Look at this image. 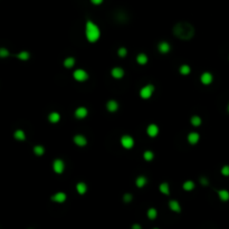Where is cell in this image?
<instances>
[{
	"instance_id": "obj_22",
	"label": "cell",
	"mask_w": 229,
	"mask_h": 229,
	"mask_svg": "<svg viewBox=\"0 0 229 229\" xmlns=\"http://www.w3.org/2000/svg\"><path fill=\"white\" fill-rule=\"evenodd\" d=\"M13 136H15V139H16L17 141H25V139H26V134H25V132H24L23 130H17V131L15 132Z\"/></svg>"
},
{
	"instance_id": "obj_28",
	"label": "cell",
	"mask_w": 229,
	"mask_h": 229,
	"mask_svg": "<svg viewBox=\"0 0 229 229\" xmlns=\"http://www.w3.org/2000/svg\"><path fill=\"white\" fill-rule=\"evenodd\" d=\"M179 72H180V74H182V75H188V74H190V72H191V69H190V66L189 65H181L180 68H179Z\"/></svg>"
},
{
	"instance_id": "obj_34",
	"label": "cell",
	"mask_w": 229,
	"mask_h": 229,
	"mask_svg": "<svg viewBox=\"0 0 229 229\" xmlns=\"http://www.w3.org/2000/svg\"><path fill=\"white\" fill-rule=\"evenodd\" d=\"M8 56H9V52H8V49L0 48V57L5 58V57H8Z\"/></svg>"
},
{
	"instance_id": "obj_27",
	"label": "cell",
	"mask_w": 229,
	"mask_h": 229,
	"mask_svg": "<svg viewBox=\"0 0 229 229\" xmlns=\"http://www.w3.org/2000/svg\"><path fill=\"white\" fill-rule=\"evenodd\" d=\"M34 153L36 155H43L45 153V147L43 145H35L34 147Z\"/></svg>"
},
{
	"instance_id": "obj_12",
	"label": "cell",
	"mask_w": 229,
	"mask_h": 229,
	"mask_svg": "<svg viewBox=\"0 0 229 229\" xmlns=\"http://www.w3.org/2000/svg\"><path fill=\"white\" fill-rule=\"evenodd\" d=\"M147 135H149V136H151V137L157 136L158 133H159V128H158V125L150 124L147 129Z\"/></svg>"
},
{
	"instance_id": "obj_25",
	"label": "cell",
	"mask_w": 229,
	"mask_h": 229,
	"mask_svg": "<svg viewBox=\"0 0 229 229\" xmlns=\"http://www.w3.org/2000/svg\"><path fill=\"white\" fill-rule=\"evenodd\" d=\"M74 65H75V58L74 57H67L64 60V66L66 68H72Z\"/></svg>"
},
{
	"instance_id": "obj_11",
	"label": "cell",
	"mask_w": 229,
	"mask_h": 229,
	"mask_svg": "<svg viewBox=\"0 0 229 229\" xmlns=\"http://www.w3.org/2000/svg\"><path fill=\"white\" fill-rule=\"evenodd\" d=\"M213 75L208 72L203 73L202 75L200 76V81H201V83H202L203 85H209L210 83L213 82Z\"/></svg>"
},
{
	"instance_id": "obj_18",
	"label": "cell",
	"mask_w": 229,
	"mask_h": 229,
	"mask_svg": "<svg viewBox=\"0 0 229 229\" xmlns=\"http://www.w3.org/2000/svg\"><path fill=\"white\" fill-rule=\"evenodd\" d=\"M48 120L50 123H57L60 120V115L57 112H52L50 114L48 115Z\"/></svg>"
},
{
	"instance_id": "obj_39",
	"label": "cell",
	"mask_w": 229,
	"mask_h": 229,
	"mask_svg": "<svg viewBox=\"0 0 229 229\" xmlns=\"http://www.w3.org/2000/svg\"><path fill=\"white\" fill-rule=\"evenodd\" d=\"M228 112H229V104H228Z\"/></svg>"
},
{
	"instance_id": "obj_33",
	"label": "cell",
	"mask_w": 229,
	"mask_h": 229,
	"mask_svg": "<svg viewBox=\"0 0 229 229\" xmlns=\"http://www.w3.org/2000/svg\"><path fill=\"white\" fill-rule=\"evenodd\" d=\"M221 174L225 177H229V165H224L221 168Z\"/></svg>"
},
{
	"instance_id": "obj_24",
	"label": "cell",
	"mask_w": 229,
	"mask_h": 229,
	"mask_svg": "<svg viewBox=\"0 0 229 229\" xmlns=\"http://www.w3.org/2000/svg\"><path fill=\"white\" fill-rule=\"evenodd\" d=\"M194 187H196V184H194V182H193V181L188 180V181H186V182L183 183L182 188L186 190V191H191V190L194 189Z\"/></svg>"
},
{
	"instance_id": "obj_20",
	"label": "cell",
	"mask_w": 229,
	"mask_h": 229,
	"mask_svg": "<svg viewBox=\"0 0 229 229\" xmlns=\"http://www.w3.org/2000/svg\"><path fill=\"white\" fill-rule=\"evenodd\" d=\"M147 178L143 177V176H140V177H137L136 180H135V183H136L137 188H143V187L147 184Z\"/></svg>"
},
{
	"instance_id": "obj_15",
	"label": "cell",
	"mask_w": 229,
	"mask_h": 229,
	"mask_svg": "<svg viewBox=\"0 0 229 229\" xmlns=\"http://www.w3.org/2000/svg\"><path fill=\"white\" fill-rule=\"evenodd\" d=\"M170 48H171V46L169 45L167 42H161V43L159 44V46H158L159 52L162 53V54H167V53H169L170 52Z\"/></svg>"
},
{
	"instance_id": "obj_29",
	"label": "cell",
	"mask_w": 229,
	"mask_h": 229,
	"mask_svg": "<svg viewBox=\"0 0 229 229\" xmlns=\"http://www.w3.org/2000/svg\"><path fill=\"white\" fill-rule=\"evenodd\" d=\"M17 57H18V59H20V60H23V62H26V60H28L30 57L29 53L28 52H20L18 55H17Z\"/></svg>"
},
{
	"instance_id": "obj_23",
	"label": "cell",
	"mask_w": 229,
	"mask_h": 229,
	"mask_svg": "<svg viewBox=\"0 0 229 229\" xmlns=\"http://www.w3.org/2000/svg\"><path fill=\"white\" fill-rule=\"evenodd\" d=\"M159 189H160V191L163 194H165V196H168L169 193H170V187H169V184H168L167 182H163L161 183L160 187H159Z\"/></svg>"
},
{
	"instance_id": "obj_21",
	"label": "cell",
	"mask_w": 229,
	"mask_h": 229,
	"mask_svg": "<svg viewBox=\"0 0 229 229\" xmlns=\"http://www.w3.org/2000/svg\"><path fill=\"white\" fill-rule=\"evenodd\" d=\"M76 190H77V192H78L79 194H84V193L87 191V186H86L84 182H78L77 186H76Z\"/></svg>"
},
{
	"instance_id": "obj_5",
	"label": "cell",
	"mask_w": 229,
	"mask_h": 229,
	"mask_svg": "<svg viewBox=\"0 0 229 229\" xmlns=\"http://www.w3.org/2000/svg\"><path fill=\"white\" fill-rule=\"evenodd\" d=\"M121 144L124 149L130 150V149H132L133 145H134V140H133V137L130 136V135H123V136L121 137Z\"/></svg>"
},
{
	"instance_id": "obj_10",
	"label": "cell",
	"mask_w": 229,
	"mask_h": 229,
	"mask_svg": "<svg viewBox=\"0 0 229 229\" xmlns=\"http://www.w3.org/2000/svg\"><path fill=\"white\" fill-rule=\"evenodd\" d=\"M111 75L116 79H121L124 76V69L121 68V67H114L112 69Z\"/></svg>"
},
{
	"instance_id": "obj_3",
	"label": "cell",
	"mask_w": 229,
	"mask_h": 229,
	"mask_svg": "<svg viewBox=\"0 0 229 229\" xmlns=\"http://www.w3.org/2000/svg\"><path fill=\"white\" fill-rule=\"evenodd\" d=\"M153 92H154V86L151 85V84H147V85H145L144 87L141 89L140 96L143 98V100H147V98H150L151 96H152Z\"/></svg>"
},
{
	"instance_id": "obj_30",
	"label": "cell",
	"mask_w": 229,
	"mask_h": 229,
	"mask_svg": "<svg viewBox=\"0 0 229 229\" xmlns=\"http://www.w3.org/2000/svg\"><path fill=\"white\" fill-rule=\"evenodd\" d=\"M143 158H144V160L145 161H152L153 160V158H154V154L152 151H145L143 153Z\"/></svg>"
},
{
	"instance_id": "obj_36",
	"label": "cell",
	"mask_w": 229,
	"mask_h": 229,
	"mask_svg": "<svg viewBox=\"0 0 229 229\" xmlns=\"http://www.w3.org/2000/svg\"><path fill=\"white\" fill-rule=\"evenodd\" d=\"M200 183H201L202 186H208V180H207L205 177H201L200 178Z\"/></svg>"
},
{
	"instance_id": "obj_31",
	"label": "cell",
	"mask_w": 229,
	"mask_h": 229,
	"mask_svg": "<svg viewBox=\"0 0 229 229\" xmlns=\"http://www.w3.org/2000/svg\"><path fill=\"white\" fill-rule=\"evenodd\" d=\"M158 216V213L157 210L154 209V208H150V209L147 210V217H149V219H155Z\"/></svg>"
},
{
	"instance_id": "obj_38",
	"label": "cell",
	"mask_w": 229,
	"mask_h": 229,
	"mask_svg": "<svg viewBox=\"0 0 229 229\" xmlns=\"http://www.w3.org/2000/svg\"><path fill=\"white\" fill-rule=\"evenodd\" d=\"M132 229H142V228H141V226L139 224H134V225L132 226Z\"/></svg>"
},
{
	"instance_id": "obj_35",
	"label": "cell",
	"mask_w": 229,
	"mask_h": 229,
	"mask_svg": "<svg viewBox=\"0 0 229 229\" xmlns=\"http://www.w3.org/2000/svg\"><path fill=\"white\" fill-rule=\"evenodd\" d=\"M123 200H124L125 202H130L132 200V194H130V193H125L124 197H123Z\"/></svg>"
},
{
	"instance_id": "obj_32",
	"label": "cell",
	"mask_w": 229,
	"mask_h": 229,
	"mask_svg": "<svg viewBox=\"0 0 229 229\" xmlns=\"http://www.w3.org/2000/svg\"><path fill=\"white\" fill-rule=\"evenodd\" d=\"M126 54H128V49L125 48V47H121V48H118V55L120 56V57H125V56H126Z\"/></svg>"
},
{
	"instance_id": "obj_17",
	"label": "cell",
	"mask_w": 229,
	"mask_h": 229,
	"mask_svg": "<svg viewBox=\"0 0 229 229\" xmlns=\"http://www.w3.org/2000/svg\"><path fill=\"white\" fill-rule=\"evenodd\" d=\"M217 193H218V196H219V199L221 200V201H224V202L229 200V192L227 191V190H225V189L218 190Z\"/></svg>"
},
{
	"instance_id": "obj_4",
	"label": "cell",
	"mask_w": 229,
	"mask_h": 229,
	"mask_svg": "<svg viewBox=\"0 0 229 229\" xmlns=\"http://www.w3.org/2000/svg\"><path fill=\"white\" fill-rule=\"evenodd\" d=\"M73 76H74L75 81H77V82H85L89 78V74L84 69H76L74 74H73Z\"/></svg>"
},
{
	"instance_id": "obj_14",
	"label": "cell",
	"mask_w": 229,
	"mask_h": 229,
	"mask_svg": "<svg viewBox=\"0 0 229 229\" xmlns=\"http://www.w3.org/2000/svg\"><path fill=\"white\" fill-rule=\"evenodd\" d=\"M200 140V135L197 132H191L188 135V142L190 144H197Z\"/></svg>"
},
{
	"instance_id": "obj_13",
	"label": "cell",
	"mask_w": 229,
	"mask_h": 229,
	"mask_svg": "<svg viewBox=\"0 0 229 229\" xmlns=\"http://www.w3.org/2000/svg\"><path fill=\"white\" fill-rule=\"evenodd\" d=\"M106 108H107L111 113H114V112L118 111V103L116 101H114V100H111V101H108L107 103H106Z\"/></svg>"
},
{
	"instance_id": "obj_40",
	"label": "cell",
	"mask_w": 229,
	"mask_h": 229,
	"mask_svg": "<svg viewBox=\"0 0 229 229\" xmlns=\"http://www.w3.org/2000/svg\"><path fill=\"white\" fill-rule=\"evenodd\" d=\"M154 229H158V228H154Z\"/></svg>"
},
{
	"instance_id": "obj_6",
	"label": "cell",
	"mask_w": 229,
	"mask_h": 229,
	"mask_svg": "<svg viewBox=\"0 0 229 229\" xmlns=\"http://www.w3.org/2000/svg\"><path fill=\"white\" fill-rule=\"evenodd\" d=\"M53 169H54V171H55L56 173H63L64 172V170H65V163H64V161L60 160V159H56L55 161H54V163H53Z\"/></svg>"
},
{
	"instance_id": "obj_8",
	"label": "cell",
	"mask_w": 229,
	"mask_h": 229,
	"mask_svg": "<svg viewBox=\"0 0 229 229\" xmlns=\"http://www.w3.org/2000/svg\"><path fill=\"white\" fill-rule=\"evenodd\" d=\"M66 198H67V197H66L65 192H57L52 197V200L57 203H63L66 201Z\"/></svg>"
},
{
	"instance_id": "obj_1",
	"label": "cell",
	"mask_w": 229,
	"mask_h": 229,
	"mask_svg": "<svg viewBox=\"0 0 229 229\" xmlns=\"http://www.w3.org/2000/svg\"><path fill=\"white\" fill-rule=\"evenodd\" d=\"M173 35L181 40H189L194 36V28L191 24L187 21H181L174 25Z\"/></svg>"
},
{
	"instance_id": "obj_2",
	"label": "cell",
	"mask_w": 229,
	"mask_h": 229,
	"mask_svg": "<svg viewBox=\"0 0 229 229\" xmlns=\"http://www.w3.org/2000/svg\"><path fill=\"white\" fill-rule=\"evenodd\" d=\"M85 35L89 43H96L100 39V37H101V30H100V28H98V26L96 24H94L91 20H87Z\"/></svg>"
},
{
	"instance_id": "obj_26",
	"label": "cell",
	"mask_w": 229,
	"mask_h": 229,
	"mask_svg": "<svg viewBox=\"0 0 229 229\" xmlns=\"http://www.w3.org/2000/svg\"><path fill=\"white\" fill-rule=\"evenodd\" d=\"M190 122H191V124H192L193 126H199V125H201V123H202V121H201V118H200V116H198V115H194V116H192V118H191V120H190Z\"/></svg>"
},
{
	"instance_id": "obj_19",
	"label": "cell",
	"mask_w": 229,
	"mask_h": 229,
	"mask_svg": "<svg viewBox=\"0 0 229 229\" xmlns=\"http://www.w3.org/2000/svg\"><path fill=\"white\" fill-rule=\"evenodd\" d=\"M147 56L145 55V54H139V55L136 56V62H137V64H140V65H145L147 63Z\"/></svg>"
},
{
	"instance_id": "obj_37",
	"label": "cell",
	"mask_w": 229,
	"mask_h": 229,
	"mask_svg": "<svg viewBox=\"0 0 229 229\" xmlns=\"http://www.w3.org/2000/svg\"><path fill=\"white\" fill-rule=\"evenodd\" d=\"M91 2L93 5H95V6H98V5H101L103 2V0H91Z\"/></svg>"
},
{
	"instance_id": "obj_16",
	"label": "cell",
	"mask_w": 229,
	"mask_h": 229,
	"mask_svg": "<svg viewBox=\"0 0 229 229\" xmlns=\"http://www.w3.org/2000/svg\"><path fill=\"white\" fill-rule=\"evenodd\" d=\"M169 207H170V209L172 210V211H174V213H180L181 211L180 203L178 202L177 200H170V201H169Z\"/></svg>"
},
{
	"instance_id": "obj_9",
	"label": "cell",
	"mask_w": 229,
	"mask_h": 229,
	"mask_svg": "<svg viewBox=\"0 0 229 229\" xmlns=\"http://www.w3.org/2000/svg\"><path fill=\"white\" fill-rule=\"evenodd\" d=\"M87 114H89V110L86 107H84V106H81V107H77L75 111V116L77 118H84L87 116Z\"/></svg>"
},
{
	"instance_id": "obj_7",
	"label": "cell",
	"mask_w": 229,
	"mask_h": 229,
	"mask_svg": "<svg viewBox=\"0 0 229 229\" xmlns=\"http://www.w3.org/2000/svg\"><path fill=\"white\" fill-rule=\"evenodd\" d=\"M73 141H74V143L76 144V145H78V147H85L86 144H87V140H86V137L84 136V135L82 134H77L74 136V139H73Z\"/></svg>"
}]
</instances>
